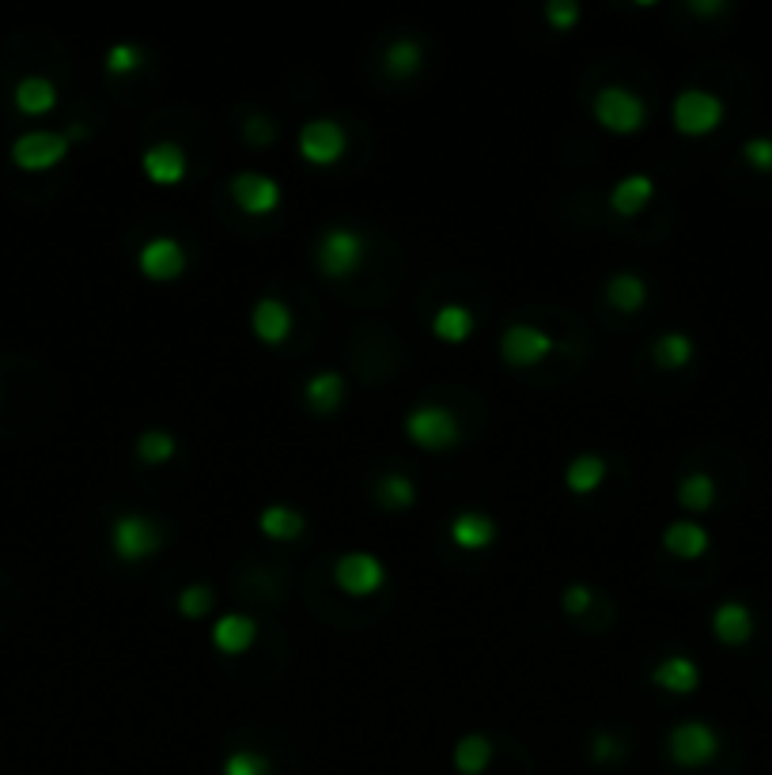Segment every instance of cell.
Returning <instances> with one entry per match:
<instances>
[{"mask_svg":"<svg viewBox=\"0 0 772 775\" xmlns=\"http://www.w3.org/2000/svg\"><path fill=\"white\" fill-rule=\"evenodd\" d=\"M224 775H269V761L250 749H239L224 761Z\"/></svg>","mask_w":772,"mask_h":775,"instance_id":"33","label":"cell"},{"mask_svg":"<svg viewBox=\"0 0 772 775\" xmlns=\"http://www.w3.org/2000/svg\"><path fill=\"white\" fill-rule=\"evenodd\" d=\"M564 481H569V489L576 492V496H587V492H595L598 484L606 481V461L598 458V455H580V458L569 466Z\"/></svg>","mask_w":772,"mask_h":775,"instance_id":"25","label":"cell"},{"mask_svg":"<svg viewBox=\"0 0 772 775\" xmlns=\"http://www.w3.org/2000/svg\"><path fill=\"white\" fill-rule=\"evenodd\" d=\"M413 500H417V489H413V481H409V477L386 473L383 481H379V503H386V507H409Z\"/></svg>","mask_w":772,"mask_h":775,"instance_id":"32","label":"cell"},{"mask_svg":"<svg viewBox=\"0 0 772 775\" xmlns=\"http://www.w3.org/2000/svg\"><path fill=\"white\" fill-rule=\"evenodd\" d=\"M334 579H338V587L344 594H352V598H367V594H375L383 587V564L372 556V552H344L338 560V567H334Z\"/></svg>","mask_w":772,"mask_h":775,"instance_id":"6","label":"cell"},{"mask_svg":"<svg viewBox=\"0 0 772 775\" xmlns=\"http://www.w3.org/2000/svg\"><path fill=\"white\" fill-rule=\"evenodd\" d=\"M65 152H69V137L43 133V129H38V133H23L12 144V160H15V167H23V171L54 167V163L65 160Z\"/></svg>","mask_w":772,"mask_h":775,"instance_id":"9","label":"cell"},{"mask_svg":"<svg viewBox=\"0 0 772 775\" xmlns=\"http://www.w3.org/2000/svg\"><path fill=\"white\" fill-rule=\"evenodd\" d=\"M432 333L440 337V341H447V344H463L466 337L473 333V315L466 307H443V310H435V318H432Z\"/></svg>","mask_w":772,"mask_h":775,"instance_id":"22","label":"cell"},{"mask_svg":"<svg viewBox=\"0 0 772 775\" xmlns=\"http://www.w3.org/2000/svg\"><path fill=\"white\" fill-rule=\"evenodd\" d=\"M406 432H409V439H413L417 447H424V450H447V447H455V443H458L463 427H458V416H455L451 409L424 406V409L409 412Z\"/></svg>","mask_w":772,"mask_h":775,"instance_id":"2","label":"cell"},{"mask_svg":"<svg viewBox=\"0 0 772 775\" xmlns=\"http://www.w3.org/2000/svg\"><path fill=\"white\" fill-rule=\"evenodd\" d=\"M254 636H258V624L243 613L220 617L217 629H212V643H217V650H224V655H243V650H250Z\"/></svg>","mask_w":772,"mask_h":775,"instance_id":"18","label":"cell"},{"mask_svg":"<svg viewBox=\"0 0 772 775\" xmlns=\"http://www.w3.org/2000/svg\"><path fill=\"white\" fill-rule=\"evenodd\" d=\"M360 258H364V238L349 227L326 231L323 243H318V266L326 277H349L360 266Z\"/></svg>","mask_w":772,"mask_h":775,"instance_id":"5","label":"cell"},{"mask_svg":"<svg viewBox=\"0 0 772 775\" xmlns=\"http://www.w3.org/2000/svg\"><path fill=\"white\" fill-rule=\"evenodd\" d=\"M689 12H697V15H724L727 4H724V0H689Z\"/></svg>","mask_w":772,"mask_h":775,"instance_id":"41","label":"cell"},{"mask_svg":"<svg viewBox=\"0 0 772 775\" xmlns=\"http://www.w3.org/2000/svg\"><path fill=\"white\" fill-rule=\"evenodd\" d=\"M246 140H250V144H269V140H273V126H269L266 118H250L246 121Z\"/></svg>","mask_w":772,"mask_h":775,"instance_id":"40","label":"cell"},{"mask_svg":"<svg viewBox=\"0 0 772 775\" xmlns=\"http://www.w3.org/2000/svg\"><path fill=\"white\" fill-rule=\"evenodd\" d=\"M110 541L121 560H144L160 549V530L144 515H121L110 530Z\"/></svg>","mask_w":772,"mask_h":775,"instance_id":"8","label":"cell"},{"mask_svg":"<svg viewBox=\"0 0 772 775\" xmlns=\"http://www.w3.org/2000/svg\"><path fill=\"white\" fill-rule=\"evenodd\" d=\"M652 178L647 175H629V178H621L618 186H613V193H610V204H613V212L618 216H636L640 209H644L647 201H652Z\"/></svg>","mask_w":772,"mask_h":775,"instance_id":"20","label":"cell"},{"mask_svg":"<svg viewBox=\"0 0 772 775\" xmlns=\"http://www.w3.org/2000/svg\"><path fill=\"white\" fill-rule=\"evenodd\" d=\"M250 326H254V333H258V341L284 344L289 341V333H292V315H289V307H284L281 300L266 295V300H258V307H254Z\"/></svg>","mask_w":772,"mask_h":775,"instance_id":"14","label":"cell"},{"mask_svg":"<svg viewBox=\"0 0 772 775\" xmlns=\"http://www.w3.org/2000/svg\"><path fill=\"white\" fill-rule=\"evenodd\" d=\"M232 197L243 212H250V216H266V212H273L277 204H281V186H277L269 175L246 171V175H235Z\"/></svg>","mask_w":772,"mask_h":775,"instance_id":"10","label":"cell"},{"mask_svg":"<svg viewBox=\"0 0 772 775\" xmlns=\"http://www.w3.org/2000/svg\"><path fill=\"white\" fill-rule=\"evenodd\" d=\"M141 61H144L141 49H133V46H114L110 54H106V69H110L114 77H121V72H133Z\"/></svg>","mask_w":772,"mask_h":775,"instance_id":"36","label":"cell"},{"mask_svg":"<svg viewBox=\"0 0 772 775\" xmlns=\"http://www.w3.org/2000/svg\"><path fill=\"white\" fill-rule=\"evenodd\" d=\"M303 394H307V406L315 412H334L344 398V383H341V375H334V371H323V375L311 378Z\"/></svg>","mask_w":772,"mask_h":775,"instance_id":"24","label":"cell"},{"mask_svg":"<svg viewBox=\"0 0 772 775\" xmlns=\"http://www.w3.org/2000/svg\"><path fill=\"white\" fill-rule=\"evenodd\" d=\"M652 681L659 684V689L675 692V696H689V692H697V684H701V670H697L693 658L670 655V658H663V662L655 666Z\"/></svg>","mask_w":772,"mask_h":775,"instance_id":"16","label":"cell"},{"mask_svg":"<svg viewBox=\"0 0 772 775\" xmlns=\"http://www.w3.org/2000/svg\"><path fill=\"white\" fill-rule=\"evenodd\" d=\"M606 300H610L618 310H625V315H632V310L644 307L647 287H644V280H640L636 273H621V277H613V280H610V287H606Z\"/></svg>","mask_w":772,"mask_h":775,"instance_id":"27","label":"cell"},{"mask_svg":"<svg viewBox=\"0 0 772 775\" xmlns=\"http://www.w3.org/2000/svg\"><path fill=\"white\" fill-rule=\"evenodd\" d=\"M137 458L148 461V466H163V461L175 458V439L167 432H144L137 439Z\"/></svg>","mask_w":772,"mask_h":775,"instance_id":"31","label":"cell"},{"mask_svg":"<svg viewBox=\"0 0 772 775\" xmlns=\"http://www.w3.org/2000/svg\"><path fill=\"white\" fill-rule=\"evenodd\" d=\"M489 761H492L489 738H481V733H466V738L458 741V749H455V768L463 772V775H481L484 768H489Z\"/></svg>","mask_w":772,"mask_h":775,"instance_id":"26","label":"cell"},{"mask_svg":"<svg viewBox=\"0 0 772 775\" xmlns=\"http://www.w3.org/2000/svg\"><path fill=\"white\" fill-rule=\"evenodd\" d=\"M421 61H424V54H421V46L417 43H394L390 49H386V72L390 77H398V80H406V77H413L417 69H421Z\"/></svg>","mask_w":772,"mask_h":775,"instance_id":"30","label":"cell"},{"mask_svg":"<svg viewBox=\"0 0 772 775\" xmlns=\"http://www.w3.org/2000/svg\"><path fill=\"white\" fill-rule=\"evenodd\" d=\"M15 106H20L23 114H46L57 106V92L54 84H49L46 77H27L15 84Z\"/></svg>","mask_w":772,"mask_h":775,"instance_id":"21","label":"cell"},{"mask_svg":"<svg viewBox=\"0 0 772 775\" xmlns=\"http://www.w3.org/2000/svg\"><path fill=\"white\" fill-rule=\"evenodd\" d=\"M258 526H261V533H266V538L292 541V538H300V533H303V515H300V510H292V507H281V503H273V507L261 510Z\"/></svg>","mask_w":772,"mask_h":775,"instance_id":"23","label":"cell"},{"mask_svg":"<svg viewBox=\"0 0 772 775\" xmlns=\"http://www.w3.org/2000/svg\"><path fill=\"white\" fill-rule=\"evenodd\" d=\"M724 121V103H720L712 92H701V87H689L675 98V129L686 137H709L720 129Z\"/></svg>","mask_w":772,"mask_h":775,"instance_id":"1","label":"cell"},{"mask_svg":"<svg viewBox=\"0 0 772 775\" xmlns=\"http://www.w3.org/2000/svg\"><path fill=\"white\" fill-rule=\"evenodd\" d=\"M178 609H183V617H204L212 609V590L209 587H186L183 598H178Z\"/></svg>","mask_w":772,"mask_h":775,"instance_id":"35","label":"cell"},{"mask_svg":"<svg viewBox=\"0 0 772 775\" xmlns=\"http://www.w3.org/2000/svg\"><path fill=\"white\" fill-rule=\"evenodd\" d=\"M492 538H496V526H492V518L481 515V510H463V515L451 522V541L466 552L489 549Z\"/></svg>","mask_w":772,"mask_h":775,"instance_id":"17","label":"cell"},{"mask_svg":"<svg viewBox=\"0 0 772 775\" xmlns=\"http://www.w3.org/2000/svg\"><path fill=\"white\" fill-rule=\"evenodd\" d=\"M590 601H595V598H590L587 587H569V590H564V613H572V617L587 613Z\"/></svg>","mask_w":772,"mask_h":775,"instance_id":"38","label":"cell"},{"mask_svg":"<svg viewBox=\"0 0 772 775\" xmlns=\"http://www.w3.org/2000/svg\"><path fill=\"white\" fill-rule=\"evenodd\" d=\"M546 20L553 23L557 31H572L580 20V8L572 4V0H553V4H546Z\"/></svg>","mask_w":772,"mask_h":775,"instance_id":"37","label":"cell"},{"mask_svg":"<svg viewBox=\"0 0 772 775\" xmlns=\"http://www.w3.org/2000/svg\"><path fill=\"white\" fill-rule=\"evenodd\" d=\"M742 160L750 163L753 171H761V175H769L772 171V137H753L742 144Z\"/></svg>","mask_w":772,"mask_h":775,"instance_id":"34","label":"cell"},{"mask_svg":"<svg viewBox=\"0 0 772 775\" xmlns=\"http://www.w3.org/2000/svg\"><path fill=\"white\" fill-rule=\"evenodd\" d=\"M678 503L686 510H709L716 503V481L709 473H689L678 484Z\"/></svg>","mask_w":772,"mask_h":775,"instance_id":"29","label":"cell"},{"mask_svg":"<svg viewBox=\"0 0 772 775\" xmlns=\"http://www.w3.org/2000/svg\"><path fill=\"white\" fill-rule=\"evenodd\" d=\"M590 753H595V761H618V756H621V745L610 738V733H598V738L590 741Z\"/></svg>","mask_w":772,"mask_h":775,"instance_id":"39","label":"cell"},{"mask_svg":"<svg viewBox=\"0 0 772 775\" xmlns=\"http://www.w3.org/2000/svg\"><path fill=\"white\" fill-rule=\"evenodd\" d=\"M652 356L663 371H681L689 360H693V341H689L686 333H667V337L655 341Z\"/></svg>","mask_w":772,"mask_h":775,"instance_id":"28","label":"cell"},{"mask_svg":"<svg viewBox=\"0 0 772 775\" xmlns=\"http://www.w3.org/2000/svg\"><path fill=\"white\" fill-rule=\"evenodd\" d=\"M300 152L315 167H330V163H338L344 155V129L330 118L307 121L300 129Z\"/></svg>","mask_w":772,"mask_h":775,"instance_id":"7","label":"cell"},{"mask_svg":"<svg viewBox=\"0 0 772 775\" xmlns=\"http://www.w3.org/2000/svg\"><path fill=\"white\" fill-rule=\"evenodd\" d=\"M663 549L678 560H697L709 552V530L697 522H670L667 533H663Z\"/></svg>","mask_w":772,"mask_h":775,"instance_id":"19","label":"cell"},{"mask_svg":"<svg viewBox=\"0 0 772 775\" xmlns=\"http://www.w3.org/2000/svg\"><path fill=\"white\" fill-rule=\"evenodd\" d=\"M144 175L152 178L155 186H175L186 178V152L175 140H163V144L148 148L144 152Z\"/></svg>","mask_w":772,"mask_h":775,"instance_id":"13","label":"cell"},{"mask_svg":"<svg viewBox=\"0 0 772 775\" xmlns=\"http://www.w3.org/2000/svg\"><path fill=\"white\" fill-rule=\"evenodd\" d=\"M712 632H716L720 643L727 647H742L753 636V613L742 606V601H724V606L712 613Z\"/></svg>","mask_w":772,"mask_h":775,"instance_id":"15","label":"cell"},{"mask_svg":"<svg viewBox=\"0 0 772 775\" xmlns=\"http://www.w3.org/2000/svg\"><path fill=\"white\" fill-rule=\"evenodd\" d=\"M595 118L603 121L610 133H636L647 121V106L644 98L625 92V87H603L595 98Z\"/></svg>","mask_w":772,"mask_h":775,"instance_id":"4","label":"cell"},{"mask_svg":"<svg viewBox=\"0 0 772 775\" xmlns=\"http://www.w3.org/2000/svg\"><path fill=\"white\" fill-rule=\"evenodd\" d=\"M137 266L148 280H178L186 269V254L175 238H152L137 258Z\"/></svg>","mask_w":772,"mask_h":775,"instance_id":"12","label":"cell"},{"mask_svg":"<svg viewBox=\"0 0 772 775\" xmlns=\"http://www.w3.org/2000/svg\"><path fill=\"white\" fill-rule=\"evenodd\" d=\"M500 352H504L507 364L530 367L553 352V337L541 333V329H534V326H512L504 333V341H500Z\"/></svg>","mask_w":772,"mask_h":775,"instance_id":"11","label":"cell"},{"mask_svg":"<svg viewBox=\"0 0 772 775\" xmlns=\"http://www.w3.org/2000/svg\"><path fill=\"white\" fill-rule=\"evenodd\" d=\"M670 756H675V764L681 768H704V764L716 761L720 753V738L716 730L709 727V723H678L675 730H670Z\"/></svg>","mask_w":772,"mask_h":775,"instance_id":"3","label":"cell"}]
</instances>
